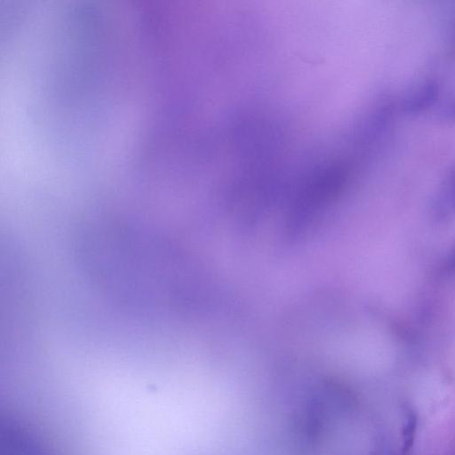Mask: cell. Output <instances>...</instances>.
I'll list each match as a JSON object with an SVG mask.
<instances>
[{
    "label": "cell",
    "instance_id": "7a4b0ae2",
    "mask_svg": "<svg viewBox=\"0 0 455 455\" xmlns=\"http://www.w3.org/2000/svg\"><path fill=\"white\" fill-rule=\"evenodd\" d=\"M416 429V419L414 414H409L406 417L403 431L404 449H409L414 442V433Z\"/></svg>",
    "mask_w": 455,
    "mask_h": 455
},
{
    "label": "cell",
    "instance_id": "6da1fadb",
    "mask_svg": "<svg viewBox=\"0 0 455 455\" xmlns=\"http://www.w3.org/2000/svg\"><path fill=\"white\" fill-rule=\"evenodd\" d=\"M440 84L435 79H425L413 84L401 96L399 108L402 113L416 115L430 109L438 103Z\"/></svg>",
    "mask_w": 455,
    "mask_h": 455
}]
</instances>
